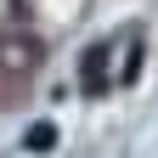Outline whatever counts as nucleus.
<instances>
[{"instance_id":"nucleus-1","label":"nucleus","mask_w":158,"mask_h":158,"mask_svg":"<svg viewBox=\"0 0 158 158\" xmlns=\"http://www.w3.org/2000/svg\"><path fill=\"white\" fill-rule=\"evenodd\" d=\"M40 56H45V45H40L34 34H6L0 40V68L6 73H34Z\"/></svg>"},{"instance_id":"nucleus-4","label":"nucleus","mask_w":158,"mask_h":158,"mask_svg":"<svg viewBox=\"0 0 158 158\" xmlns=\"http://www.w3.org/2000/svg\"><path fill=\"white\" fill-rule=\"evenodd\" d=\"M135 73H141V40H135V45H130V56H124V85H130Z\"/></svg>"},{"instance_id":"nucleus-2","label":"nucleus","mask_w":158,"mask_h":158,"mask_svg":"<svg viewBox=\"0 0 158 158\" xmlns=\"http://www.w3.org/2000/svg\"><path fill=\"white\" fill-rule=\"evenodd\" d=\"M107 40H96V45H85V56H79V79H85V90H107Z\"/></svg>"},{"instance_id":"nucleus-3","label":"nucleus","mask_w":158,"mask_h":158,"mask_svg":"<svg viewBox=\"0 0 158 158\" xmlns=\"http://www.w3.org/2000/svg\"><path fill=\"white\" fill-rule=\"evenodd\" d=\"M23 147H28V152H51V147H56V124H51V118H34L28 135H23Z\"/></svg>"}]
</instances>
